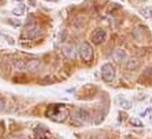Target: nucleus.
Returning a JSON list of instances; mask_svg holds the SVG:
<instances>
[{
    "instance_id": "nucleus-1",
    "label": "nucleus",
    "mask_w": 152,
    "mask_h": 139,
    "mask_svg": "<svg viewBox=\"0 0 152 139\" xmlns=\"http://www.w3.org/2000/svg\"><path fill=\"white\" fill-rule=\"evenodd\" d=\"M69 108L64 104H53L50 105L48 108L46 110V116L47 118L54 120V121H64L69 117Z\"/></svg>"
},
{
    "instance_id": "nucleus-2",
    "label": "nucleus",
    "mask_w": 152,
    "mask_h": 139,
    "mask_svg": "<svg viewBox=\"0 0 152 139\" xmlns=\"http://www.w3.org/2000/svg\"><path fill=\"white\" fill-rule=\"evenodd\" d=\"M78 52H79V57L84 60V61H91L92 60V58H93V48H92V46L88 44V42H86V41H84V42H81L80 44V46H79V48H78Z\"/></svg>"
},
{
    "instance_id": "nucleus-3",
    "label": "nucleus",
    "mask_w": 152,
    "mask_h": 139,
    "mask_svg": "<svg viewBox=\"0 0 152 139\" xmlns=\"http://www.w3.org/2000/svg\"><path fill=\"white\" fill-rule=\"evenodd\" d=\"M114 67L112 64H104L102 66V77H103V80L106 81V83H110L114 79Z\"/></svg>"
},
{
    "instance_id": "nucleus-4",
    "label": "nucleus",
    "mask_w": 152,
    "mask_h": 139,
    "mask_svg": "<svg viewBox=\"0 0 152 139\" xmlns=\"http://www.w3.org/2000/svg\"><path fill=\"white\" fill-rule=\"evenodd\" d=\"M73 118L76 119L79 124H84V123H87L88 119H90V112L85 108H78L75 114H73Z\"/></svg>"
},
{
    "instance_id": "nucleus-5",
    "label": "nucleus",
    "mask_w": 152,
    "mask_h": 139,
    "mask_svg": "<svg viewBox=\"0 0 152 139\" xmlns=\"http://www.w3.org/2000/svg\"><path fill=\"white\" fill-rule=\"evenodd\" d=\"M105 39H106V32H105L103 29H97V30L92 33V35H91V40H92V42L96 44V45L103 44V42L105 41Z\"/></svg>"
},
{
    "instance_id": "nucleus-6",
    "label": "nucleus",
    "mask_w": 152,
    "mask_h": 139,
    "mask_svg": "<svg viewBox=\"0 0 152 139\" xmlns=\"http://www.w3.org/2000/svg\"><path fill=\"white\" fill-rule=\"evenodd\" d=\"M41 67V61L39 59H31L26 63V71L31 73H37Z\"/></svg>"
},
{
    "instance_id": "nucleus-7",
    "label": "nucleus",
    "mask_w": 152,
    "mask_h": 139,
    "mask_svg": "<svg viewBox=\"0 0 152 139\" xmlns=\"http://www.w3.org/2000/svg\"><path fill=\"white\" fill-rule=\"evenodd\" d=\"M112 58H113L115 61H118V63L124 61L127 58L126 51L124 48H115L113 51V53H112Z\"/></svg>"
},
{
    "instance_id": "nucleus-8",
    "label": "nucleus",
    "mask_w": 152,
    "mask_h": 139,
    "mask_svg": "<svg viewBox=\"0 0 152 139\" xmlns=\"http://www.w3.org/2000/svg\"><path fill=\"white\" fill-rule=\"evenodd\" d=\"M63 54L67 59H75V57H76V47L73 45H65L63 47Z\"/></svg>"
},
{
    "instance_id": "nucleus-9",
    "label": "nucleus",
    "mask_w": 152,
    "mask_h": 139,
    "mask_svg": "<svg viewBox=\"0 0 152 139\" xmlns=\"http://www.w3.org/2000/svg\"><path fill=\"white\" fill-rule=\"evenodd\" d=\"M139 66H140V61H139L138 59H136V58H132V59H129V60L126 61V64H125V70L132 72V71H136V70L139 69Z\"/></svg>"
},
{
    "instance_id": "nucleus-10",
    "label": "nucleus",
    "mask_w": 152,
    "mask_h": 139,
    "mask_svg": "<svg viewBox=\"0 0 152 139\" xmlns=\"http://www.w3.org/2000/svg\"><path fill=\"white\" fill-rule=\"evenodd\" d=\"M39 34H40V29H38V27H33V29L26 31V33H25L24 37H25L26 39H34V38H37Z\"/></svg>"
},
{
    "instance_id": "nucleus-11",
    "label": "nucleus",
    "mask_w": 152,
    "mask_h": 139,
    "mask_svg": "<svg viewBox=\"0 0 152 139\" xmlns=\"http://www.w3.org/2000/svg\"><path fill=\"white\" fill-rule=\"evenodd\" d=\"M14 67L17 71H25L26 70V61L23 60V59H17L14 60Z\"/></svg>"
},
{
    "instance_id": "nucleus-12",
    "label": "nucleus",
    "mask_w": 152,
    "mask_h": 139,
    "mask_svg": "<svg viewBox=\"0 0 152 139\" xmlns=\"http://www.w3.org/2000/svg\"><path fill=\"white\" fill-rule=\"evenodd\" d=\"M119 105H120L123 108H125V110H130V108L132 107L131 102H129L127 99H125V98H123V97H119Z\"/></svg>"
},
{
    "instance_id": "nucleus-13",
    "label": "nucleus",
    "mask_w": 152,
    "mask_h": 139,
    "mask_svg": "<svg viewBox=\"0 0 152 139\" xmlns=\"http://www.w3.org/2000/svg\"><path fill=\"white\" fill-rule=\"evenodd\" d=\"M140 13H142V15H143L144 18L149 19V18L152 17V8L151 7H144V8L140 11Z\"/></svg>"
},
{
    "instance_id": "nucleus-14",
    "label": "nucleus",
    "mask_w": 152,
    "mask_h": 139,
    "mask_svg": "<svg viewBox=\"0 0 152 139\" xmlns=\"http://www.w3.org/2000/svg\"><path fill=\"white\" fill-rule=\"evenodd\" d=\"M130 124L133 125L134 127H143V126H144L143 123H142V120L138 119V118H131V119H130Z\"/></svg>"
},
{
    "instance_id": "nucleus-15",
    "label": "nucleus",
    "mask_w": 152,
    "mask_h": 139,
    "mask_svg": "<svg viewBox=\"0 0 152 139\" xmlns=\"http://www.w3.org/2000/svg\"><path fill=\"white\" fill-rule=\"evenodd\" d=\"M13 13H14L15 15H21V14L24 13V7L21 6V7H18V8L13 10Z\"/></svg>"
},
{
    "instance_id": "nucleus-16",
    "label": "nucleus",
    "mask_w": 152,
    "mask_h": 139,
    "mask_svg": "<svg viewBox=\"0 0 152 139\" xmlns=\"http://www.w3.org/2000/svg\"><path fill=\"white\" fill-rule=\"evenodd\" d=\"M91 139H109L106 136H103V135H100V136H93Z\"/></svg>"
},
{
    "instance_id": "nucleus-17",
    "label": "nucleus",
    "mask_w": 152,
    "mask_h": 139,
    "mask_svg": "<svg viewBox=\"0 0 152 139\" xmlns=\"http://www.w3.org/2000/svg\"><path fill=\"white\" fill-rule=\"evenodd\" d=\"M4 107H5V99L0 97V108H4Z\"/></svg>"
}]
</instances>
